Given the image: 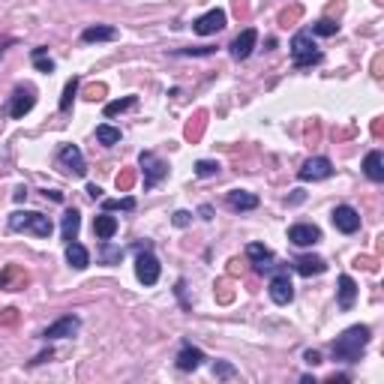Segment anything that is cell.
Returning <instances> with one entry per match:
<instances>
[{"label": "cell", "mask_w": 384, "mask_h": 384, "mask_svg": "<svg viewBox=\"0 0 384 384\" xmlns=\"http://www.w3.org/2000/svg\"><path fill=\"white\" fill-rule=\"evenodd\" d=\"M225 204L234 210V214H247V210H256L258 207V195H252L247 190H231L225 195Z\"/></svg>", "instance_id": "obj_18"}, {"label": "cell", "mask_w": 384, "mask_h": 384, "mask_svg": "<svg viewBox=\"0 0 384 384\" xmlns=\"http://www.w3.org/2000/svg\"><path fill=\"white\" fill-rule=\"evenodd\" d=\"M36 105V91L30 84H19L10 96V105H6V111H10L12 120H21L24 114H30Z\"/></svg>", "instance_id": "obj_7"}, {"label": "cell", "mask_w": 384, "mask_h": 384, "mask_svg": "<svg viewBox=\"0 0 384 384\" xmlns=\"http://www.w3.org/2000/svg\"><path fill=\"white\" fill-rule=\"evenodd\" d=\"M100 249H102V261H105V264H117V261L124 258V249H114L109 240H102Z\"/></svg>", "instance_id": "obj_32"}, {"label": "cell", "mask_w": 384, "mask_h": 384, "mask_svg": "<svg viewBox=\"0 0 384 384\" xmlns=\"http://www.w3.org/2000/svg\"><path fill=\"white\" fill-rule=\"evenodd\" d=\"M67 261L72 271H87L91 267V252L81 247L78 240H72V243H67Z\"/></svg>", "instance_id": "obj_21"}, {"label": "cell", "mask_w": 384, "mask_h": 384, "mask_svg": "<svg viewBox=\"0 0 384 384\" xmlns=\"http://www.w3.org/2000/svg\"><path fill=\"white\" fill-rule=\"evenodd\" d=\"M195 174H199V177H216L219 174V162H214V159H199V162H195Z\"/></svg>", "instance_id": "obj_31"}, {"label": "cell", "mask_w": 384, "mask_h": 384, "mask_svg": "<svg viewBox=\"0 0 384 384\" xmlns=\"http://www.w3.org/2000/svg\"><path fill=\"white\" fill-rule=\"evenodd\" d=\"M247 256L252 261V267H256V273H264V271H273V252L264 247V243H249L247 247Z\"/></svg>", "instance_id": "obj_16"}, {"label": "cell", "mask_w": 384, "mask_h": 384, "mask_svg": "<svg viewBox=\"0 0 384 384\" xmlns=\"http://www.w3.org/2000/svg\"><path fill=\"white\" fill-rule=\"evenodd\" d=\"M337 30H339V24L330 21V19H321V21L313 24V36H333Z\"/></svg>", "instance_id": "obj_30"}, {"label": "cell", "mask_w": 384, "mask_h": 384, "mask_svg": "<svg viewBox=\"0 0 384 384\" xmlns=\"http://www.w3.org/2000/svg\"><path fill=\"white\" fill-rule=\"evenodd\" d=\"M30 57H34V67H36L39 72H54V60L48 57V48H45V45L34 48V52H30Z\"/></svg>", "instance_id": "obj_27"}, {"label": "cell", "mask_w": 384, "mask_h": 384, "mask_svg": "<svg viewBox=\"0 0 384 384\" xmlns=\"http://www.w3.org/2000/svg\"><path fill=\"white\" fill-rule=\"evenodd\" d=\"M87 195H91V199H102V190L96 183H91V186H87Z\"/></svg>", "instance_id": "obj_37"}, {"label": "cell", "mask_w": 384, "mask_h": 384, "mask_svg": "<svg viewBox=\"0 0 384 384\" xmlns=\"http://www.w3.org/2000/svg\"><path fill=\"white\" fill-rule=\"evenodd\" d=\"M199 214H201V219H214V207H210V204H204Z\"/></svg>", "instance_id": "obj_38"}, {"label": "cell", "mask_w": 384, "mask_h": 384, "mask_svg": "<svg viewBox=\"0 0 384 384\" xmlns=\"http://www.w3.org/2000/svg\"><path fill=\"white\" fill-rule=\"evenodd\" d=\"M204 361H207V357H204L201 348H195L192 342H183L181 351H177V357H174V366H177L181 372H195Z\"/></svg>", "instance_id": "obj_15"}, {"label": "cell", "mask_w": 384, "mask_h": 384, "mask_svg": "<svg viewBox=\"0 0 384 384\" xmlns=\"http://www.w3.org/2000/svg\"><path fill=\"white\" fill-rule=\"evenodd\" d=\"M363 174L370 177L372 183H381V181H384V157H381V150H370V153H366V159H363Z\"/></svg>", "instance_id": "obj_22"}, {"label": "cell", "mask_w": 384, "mask_h": 384, "mask_svg": "<svg viewBox=\"0 0 384 384\" xmlns=\"http://www.w3.org/2000/svg\"><path fill=\"white\" fill-rule=\"evenodd\" d=\"M171 223H174L177 228H186V225L192 223V214H190V210H177V214L171 216Z\"/></svg>", "instance_id": "obj_34"}, {"label": "cell", "mask_w": 384, "mask_h": 384, "mask_svg": "<svg viewBox=\"0 0 384 384\" xmlns=\"http://www.w3.org/2000/svg\"><path fill=\"white\" fill-rule=\"evenodd\" d=\"M93 234L100 240H111L114 234H117V219H114L109 210H105V214H100V216L93 219Z\"/></svg>", "instance_id": "obj_23"}, {"label": "cell", "mask_w": 384, "mask_h": 384, "mask_svg": "<svg viewBox=\"0 0 384 384\" xmlns=\"http://www.w3.org/2000/svg\"><path fill=\"white\" fill-rule=\"evenodd\" d=\"M214 375H216V379H238V370H234V366L231 363H225V361H216L214 363Z\"/></svg>", "instance_id": "obj_33"}, {"label": "cell", "mask_w": 384, "mask_h": 384, "mask_svg": "<svg viewBox=\"0 0 384 384\" xmlns=\"http://www.w3.org/2000/svg\"><path fill=\"white\" fill-rule=\"evenodd\" d=\"M304 361H306L309 366H318V363H321V354H318V351H306Z\"/></svg>", "instance_id": "obj_35"}, {"label": "cell", "mask_w": 384, "mask_h": 384, "mask_svg": "<svg viewBox=\"0 0 384 384\" xmlns=\"http://www.w3.org/2000/svg\"><path fill=\"white\" fill-rule=\"evenodd\" d=\"M366 346H370V328L366 324H354V328H348V330H342L337 339H333V361H339V363H357L363 357V351Z\"/></svg>", "instance_id": "obj_1"}, {"label": "cell", "mask_w": 384, "mask_h": 384, "mask_svg": "<svg viewBox=\"0 0 384 384\" xmlns=\"http://www.w3.org/2000/svg\"><path fill=\"white\" fill-rule=\"evenodd\" d=\"M78 330H81V318H78V315H60L54 324H48V328L43 330V339H45V342L69 339V337H76Z\"/></svg>", "instance_id": "obj_9"}, {"label": "cell", "mask_w": 384, "mask_h": 384, "mask_svg": "<svg viewBox=\"0 0 384 384\" xmlns=\"http://www.w3.org/2000/svg\"><path fill=\"white\" fill-rule=\"evenodd\" d=\"M96 142L105 144V147H114L120 142V129H114L109 124H100V126H96Z\"/></svg>", "instance_id": "obj_26"}, {"label": "cell", "mask_w": 384, "mask_h": 384, "mask_svg": "<svg viewBox=\"0 0 384 384\" xmlns=\"http://www.w3.org/2000/svg\"><path fill=\"white\" fill-rule=\"evenodd\" d=\"M102 210H135V199L126 195V199H102Z\"/></svg>", "instance_id": "obj_29"}, {"label": "cell", "mask_w": 384, "mask_h": 384, "mask_svg": "<svg viewBox=\"0 0 384 384\" xmlns=\"http://www.w3.org/2000/svg\"><path fill=\"white\" fill-rule=\"evenodd\" d=\"M27 199V190H24V186H19V190H15V201H24Z\"/></svg>", "instance_id": "obj_39"}, {"label": "cell", "mask_w": 384, "mask_h": 384, "mask_svg": "<svg viewBox=\"0 0 384 384\" xmlns=\"http://www.w3.org/2000/svg\"><path fill=\"white\" fill-rule=\"evenodd\" d=\"M78 228H81V214L76 207L67 210L63 214V223H60V234H63V240L72 243V240H78Z\"/></svg>", "instance_id": "obj_24"}, {"label": "cell", "mask_w": 384, "mask_h": 384, "mask_svg": "<svg viewBox=\"0 0 384 384\" xmlns=\"http://www.w3.org/2000/svg\"><path fill=\"white\" fill-rule=\"evenodd\" d=\"M120 36L117 27L111 24H91V27L81 30V43H114Z\"/></svg>", "instance_id": "obj_17"}, {"label": "cell", "mask_w": 384, "mask_h": 384, "mask_svg": "<svg viewBox=\"0 0 384 384\" xmlns=\"http://www.w3.org/2000/svg\"><path fill=\"white\" fill-rule=\"evenodd\" d=\"M294 271L300 276H318L328 271V261L318 256H300V258H294Z\"/></svg>", "instance_id": "obj_20"}, {"label": "cell", "mask_w": 384, "mask_h": 384, "mask_svg": "<svg viewBox=\"0 0 384 384\" xmlns=\"http://www.w3.org/2000/svg\"><path fill=\"white\" fill-rule=\"evenodd\" d=\"M78 84H81L78 78H69L67 81V87H63V96H60V111H69L72 109V102H76V93H78Z\"/></svg>", "instance_id": "obj_28"}, {"label": "cell", "mask_w": 384, "mask_h": 384, "mask_svg": "<svg viewBox=\"0 0 384 384\" xmlns=\"http://www.w3.org/2000/svg\"><path fill=\"white\" fill-rule=\"evenodd\" d=\"M225 21H228L225 10H210V12H204V15H199V19L192 21V30L199 36H214V34H219V30L225 27Z\"/></svg>", "instance_id": "obj_10"}, {"label": "cell", "mask_w": 384, "mask_h": 384, "mask_svg": "<svg viewBox=\"0 0 384 384\" xmlns=\"http://www.w3.org/2000/svg\"><path fill=\"white\" fill-rule=\"evenodd\" d=\"M57 166H60L67 174L72 177H84L87 174V162H84V153H81L78 144H63L57 150Z\"/></svg>", "instance_id": "obj_6"}, {"label": "cell", "mask_w": 384, "mask_h": 384, "mask_svg": "<svg viewBox=\"0 0 384 384\" xmlns=\"http://www.w3.org/2000/svg\"><path fill=\"white\" fill-rule=\"evenodd\" d=\"M354 300H357V282L351 280L348 273H342L339 276V289H337V304H339V309H348L354 306Z\"/></svg>", "instance_id": "obj_19"}, {"label": "cell", "mask_w": 384, "mask_h": 384, "mask_svg": "<svg viewBox=\"0 0 384 384\" xmlns=\"http://www.w3.org/2000/svg\"><path fill=\"white\" fill-rule=\"evenodd\" d=\"M10 228L12 231H24V234H34V238H52L54 225L52 219L39 210H15L10 216Z\"/></svg>", "instance_id": "obj_2"}, {"label": "cell", "mask_w": 384, "mask_h": 384, "mask_svg": "<svg viewBox=\"0 0 384 384\" xmlns=\"http://www.w3.org/2000/svg\"><path fill=\"white\" fill-rule=\"evenodd\" d=\"M256 43H258V30L256 27H247V30H240V34L231 39L228 52H231L234 60H247V57L256 52Z\"/></svg>", "instance_id": "obj_12"}, {"label": "cell", "mask_w": 384, "mask_h": 384, "mask_svg": "<svg viewBox=\"0 0 384 384\" xmlns=\"http://www.w3.org/2000/svg\"><path fill=\"white\" fill-rule=\"evenodd\" d=\"M333 225H337V231L342 234H354L357 228H361V214H357L351 204H339V207H333Z\"/></svg>", "instance_id": "obj_13"}, {"label": "cell", "mask_w": 384, "mask_h": 384, "mask_svg": "<svg viewBox=\"0 0 384 384\" xmlns=\"http://www.w3.org/2000/svg\"><path fill=\"white\" fill-rule=\"evenodd\" d=\"M135 102H138V96H124V100H114V102L105 105V117H117V114L135 109Z\"/></svg>", "instance_id": "obj_25"}, {"label": "cell", "mask_w": 384, "mask_h": 384, "mask_svg": "<svg viewBox=\"0 0 384 384\" xmlns=\"http://www.w3.org/2000/svg\"><path fill=\"white\" fill-rule=\"evenodd\" d=\"M10 45H15V39H12V36H0V57H3V52H6Z\"/></svg>", "instance_id": "obj_36"}, {"label": "cell", "mask_w": 384, "mask_h": 384, "mask_svg": "<svg viewBox=\"0 0 384 384\" xmlns=\"http://www.w3.org/2000/svg\"><path fill=\"white\" fill-rule=\"evenodd\" d=\"M267 294H271V300L276 306H289L294 300V285L289 280V273H285V271L276 273L271 280V285H267Z\"/></svg>", "instance_id": "obj_11"}, {"label": "cell", "mask_w": 384, "mask_h": 384, "mask_svg": "<svg viewBox=\"0 0 384 384\" xmlns=\"http://www.w3.org/2000/svg\"><path fill=\"white\" fill-rule=\"evenodd\" d=\"M289 240L294 247H315V243L321 240V228L313 223H294L289 228Z\"/></svg>", "instance_id": "obj_14"}, {"label": "cell", "mask_w": 384, "mask_h": 384, "mask_svg": "<svg viewBox=\"0 0 384 384\" xmlns=\"http://www.w3.org/2000/svg\"><path fill=\"white\" fill-rule=\"evenodd\" d=\"M138 166L144 171V192H150L153 186H159V181L168 177V162L159 159L153 150H144L142 157H138Z\"/></svg>", "instance_id": "obj_4"}, {"label": "cell", "mask_w": 384, "mask_h": 384, "mask_svg": "<svg viewBox=\"0 0 384 384\" xmlns=\"http://www.w3.org/2000/svg\"><path fill=\"white\" fill-rule=\"evenodd\" d=\"M159 273H162L159 258L153 256L150 243H147V247L138 252V258H135V276H138V282H142V285H157L159 282Z\"/></svg>", "instance_id": "obj_5"}, {"label": "cell", "mask_w": 384, "mask_h": 384, "mask_svg": "<svg viewBox=\"0 0 384 384\" xmlns=\"http://www.w3.org/2000/svg\"><path fill=\"white\" fill-rule=\"evenodd\" d=\"M333 174V162L328 159V157H313V159H306L304 166H300V171H297V177L304 183H318V181H328V177Z\"/></svg>", "instance_id": "obj_8"}, {"label": "cell", "mask_w": 384, "mask_h": 384, "mask_svg": "<svg viewBox=\"0 0 384 384\" xmlns=\"http://www.w3.org/2000/svg\"><path fill=\"white\" fill-rule=\"evenodd\" d=\"M291 60H294V69H309L315 67V63H321V52H318V45L313 43V34L309 30H300V34L291 36Z\"/></svg>", "instance_id": "obj_3"}]
</instances>
